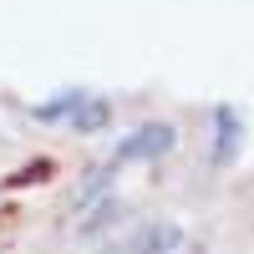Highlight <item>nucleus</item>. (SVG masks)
Masks as SVG:
<instances>
[{
  "mask_svg": "<svg viewBox=\"0 0 254 254\" xmlns=\"http://www.w3.org/2000/svg\"><path fill=\"white\" fill-rule=\"evenodd\" d=\"M178 244H183V229L168 224V219H153V224H142L117 254H173Z\"/></svg>",
  "mask_w": 254,
  "mask_h": 254,
  "instance_id": "nucleus-2",
  "label": "nucleus"
},
{
  "mask_svg": "<svg viewBox=\"0 0 254 254\" xmlns=\"http://www.w3.org/2000/svg\"><path fill=\"white\" fill-rule=\"evenodd\" d=\"M214 127H219V142H214V168H229L244 142V122L234 107H214Z\"/></svg>",
  "mask_w": 254,
  "mask_h": 254,
  "instance_id": "nucleus-3",
  "label": "nucleus"
},
{
  "mask_svg": "<svg viewBox=\"0 0 254 254\" xmlns=\"http://www.w3.org/2000/svg\"><path fill=\"white\" fill-rule=\"evenodd\" d=\"M112 173H117L112 163H107V168H97V173H87V183L76 188V198H71V203H76V208H87V203H92V198L102 193V188H107V178H112Z\"/></svg>",
  "mask_w": 254,
  "mask_h": 254,
  "instance_id": "nucleus-7",
  "label": "nucleus"
},
{
  "mask_svg": "<svg viewBox=\"0 0 254 254\" xmlns=\"http://www.w3.org/2000/svg\"><path fill=\"white\" fill-rule=\"evenodd\" d=\"M173 147H178V127H173V122H142L132 137H122V142H117L112 168H122V163H147V158H163V153H173Z\"/></svg>",
  "mask_w": 254,
  "mask_h": 254,
  "instance_id": "nucleus-1",
  "label": "nucleus"
},
{
  "mask_svg": "<svg viewBox=\"0 0 254 254\" xmlns=\"http://www.w3.org/2000/svg\"><path fill=\"white\" fill-rule=\"evenodd\" d=\"M46 173H51V163H36V168H20L10 183H36V178H46Z\"/></svg>",
  "mask_w": 254,
  "mask_h": 254,
  "instance_id": "nucleus-8",
  "label": "nucleus"
},
{
  "mask_svg": "<svg viewBox=\"0 0 254 254\" xmlns=\"http://www.w3.org/2000/svg\"><path fill=\"white\" fill-rule=\"evenodd\" d=\"M117 219H122V203H117V198H102V203L92 208V219L81 224L76 234H81V239H97V234H107V229H112Z\"/></svg>",
  "mask_w": 254,
  "mask_h": 254,
  "instance_id": "nucleus-5",
  "label": "nucleus"
},
{
  "mask_svg": "<svg viewBox=\"0 0 254 254\" xmlns=\"http://www.w3.org/2000/svg\"><path fill=\"white\" fill-rule=\"evenodd\" d=\"M107 117H112V107H107V97H81V102H76V112H71L66 122L76 127L81 137H87V132H102V127H107Z\"/></svg>",
  "mask_w": 254,
  "mask_h": 254,
  "instance_id": "nucleus-4",
  "label": "nucleus"
},
{
  "mask_svg": "<svg viewBox=\"0 0 254 254\" xmlns=\"http://www.w3.org/2000/svg\"><path fill=\"white\" fill-rule=\"evenodd\" d=\"M81 97H87V92H56L51 102H41L31 117H36V122H61V117H71V112H76V102H81Z\"/></svg>",
  "mask_w": 254,
  "mask_h": 254,
  "instance_id": "nucleus-6",
  "label": "nucleus"
}]
</instances>
